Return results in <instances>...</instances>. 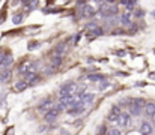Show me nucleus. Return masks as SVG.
<instances>
[{
    "label": "nucleus",
    "mask_w": 155,
    "mask_h": 135,
    "mask_svg": "<svg viewBox=\"0 0 155 135\" xmlns=\"http://www.w3.org/2000/svg\"><path fill=\"white\" fill-rule=\"evenodd\" d=\"M122 114V110H121V107L119 105H113L112 107V110H110V114H108V120L110 122H118V119H119V116Z\"/></svg>",
    "instance_id": "3"
},
{
    "label": "nucleus",
    "mask_w": 155,
    "mask_h": 135,
    "mask_svg": "<svg viewBox=\"0 0 155 135\" xmlns=\"http://www.w3.org/2000/svg\"><path fill=\"white\" fill-rule=\"evenodd\" d=\"M121 24L125 26V27H129L132 26V14L129 11H124L122 17H121Z\"/></svg>",
    "instance_id": "5"
},
{
    "label": "nucleus",
    "mask_w": 155,
    "mask_h": 135,
    "mask_svg": "<svg viewBox=\"0 0 155 135\" xmlns=\"http://www.w3.org/2000/svg\"><path fill=\"white\" fill-rule=\"evenodd\" d=\"M112 33H113V35H121V33H124V32H122V30H119V29H116V30H115V32H112Z\"/></svg>",
    "instance_id": "26"
},
{
    "label": "nucleus",
    "mask_w": 155,
    "mask_h": 135,
    "mask_svg": "<svg viewBox=\"0 0 155 135\" xmlns=\"http://www.w3.org/2000/svg\"><path fill=\"white\" fill-rule=\"evenodd\" d=\"M24 81H26V83H32V84H35L36 81H39V77H38L35 72H29V74L24 75Z\"/></svg>",
    "instance_id": "10"
},
{
    "label": "nucleus",
    "mask_w": 155,
    "mask_h": 135,
    "mask_svg": "<svg viewBox=\"0 0 155 135\" xmlns=\"http://www.w3.org/2000/svg\"><path fill=\"white\" fill-rule=\"evenodd\" d=\"M5 59H6V54H3L2 51H0V66L3 65V62H5Z\"/></svg>",
    "instance_id": "24"
},
{
    "label": "nucleus",
    "mask_w": 155,
    "mask_h": 135,
    "mask_svg": "<svg viewBox=\"0 0 155 135\" xmlns=\"http://www.w3.org/2000/svg\"><path fill=\"white\" fill-rule=\"evenodd\" d=\"M142 112V107L136 105V104H129V114L131 116H140Z\"/></svg>",
    "instance_id": "13"
},
{
    "label": "nucleus",
    "mask_w": 155,
    "mask_h": 135,
    "mask_svg": "<svg viewBox=\"0 0 155 135\" xmlns=\"http://www.w3.org/2000/svg\"><path fill=\"white\" fill-rule=\"evenodd\" d=\"M29 87V83H26L24 80L23 81H17L15 84H14V89L17 90V92H23V90H26Z\"/></svg>",
    "instance_id": "12"
},
{
    "label": "nucleus",
    "mask_w": 155,
    "mask_h": 135,
    "mask_svg": "<svg viewBox=\"0 0 155 135\" xmlns=\"http://www.w3.org/2000/svg\"><path fill=\"white\" fill-rule=\"evenodd\" d=\"M57 116H59V112H57L56 110H51V111H48L47 114H45V122H48V123H53V122L57 119Z\"/></svg>",
    "instance_id": "9"
},
{
    "label": "nucleus",
    "mask_w": 155,
    "mask_h": 135,
    "mask_svg": "<svg viewBox=\"0 0 155 135\" xmlns=\"http://www.w3.org/2000/svg\"><path fill=\"white\" fill-rule=\"evenodd\" d=\"M39 47H41V44H39V42H32V44L29 45L27 48H29V50L32 51V50H36V48H39Z\"/></svg>",
    "instance_id": "23"
},
{
    "label": "nucleus",
    "mask_w": 155,
    "mask_h": 135,
    "mask_svg": "<svg viewBox=\"0 0 155 135\" xmlns=\"http://www.w3.org/2000/svg\"><path fill=\"white\" fill-rule=\"evenodd\" d=\"M87 80H91V81H98V83H102L105 81V75L102 74H91V75H87Z\"/></svg>",
    "instance_id": "11"
},
{
    "label": "nucleus",
    "mask_w": 155,
    "mask_h": 135,
    "mask_svg": "<svg viewBox=\"0 0 155 135\" xmlns=\"http://www.w3.org/2000/svg\"><path fill=\"white\" fill-rule=\"evenodd\" d=\"M107 135H122V134H121V131L118 128H113V129L107 131Z\"/></svg>",
    "instance_id": "22"
},
{
    "label": "nucleus",
    "mask_w": 155,
    "mask_h": 135,
    "mask_svg": "<svg viewBox=\"0 0 155 135\" xmlns=\"http://www.w3.org/2000/svg\"><path fill=\"white\" fill-rule=\"evenodd\" d=\"M95 14H97L95 9L91 5H87V3H84L83 8H80V15L83 18H92V17H95Z\"/></svg>",
    "instance_id": "2"
},
{
    "label": "nucleus",
    "mask_w": 155,
    "mask_h": 135,
    "mask_svg": "<svg viewBox=\"0 0 155 135\" xmlns=\"http://www.w3.org/2000/svg\"><path fill=\"white\" fill-rule=\"evenodd\" d=\"M119 5H121V6H125V11H129V12H132V11L136 9L134 6H136L137 3H136V2H126V0H122V2H121Z\"/></svg>",
    "instance_id": "14"
},
{
    "label": "nucleus",
    "mask_w": 155,
    "mask_h": 135,
    "mask_svg": "<svg viewBox=\"0 0 155 135\" xmlns=\"http://www.w3.org/2000/svg\"><path fill=\"white\" fill-rule=\"evenodd\" d=\"M129 120H131V116L128 114V112H122V114L119 116V119H118V123H119L121 128H128Z\"/></svg>",
    "instance_id": "6"
},
{
    "label": "nucleus",
    "mask_w": 155,
    "mask_h": 135,
    "mask_svg": "<svg viewBox=\"0 0 155 135\" xmlns=\"http://www.w3.org/2000/svg\"><path fill=\"white\" fill-rule=\"evenodd\" d=\"M110 86H112V84H110V81H102V83L99 84V92H104V90L108 89Z\"/></svg>",
    "instance_id": "21"
},
{
    "label": "nucleus",
    "mask_w": 155,
    "mask_h": 135,
    "mask_svg": "<svg viewBox=\"0 0 155 135\" xmlns=\"http://www.w3.org/2000/svg\"><path fill=\"white\" fill-rule=\"evenodd\" d=\"M143 110H145V114L146 116H149V117L155 116V104L154 102H146L145 107H143Z\"/></svg>",
    "instance_id": "7"
},
{
    "label": "nucleus",
    "mask_w": 155,
    "mask_h": 135,
    "mask_svg": "<svg viewBox=\"0 0 155 135\" xmlns=\"http://www.w3.org/2000/svg\"><path fill=\"white\" fill-rule=\"evenodd\" d=\"M98 29V26L95 24V22H87V24L84 26V30L86 32H94V30H97Z\"/></svg>",
    "instance_id": "19"
},
{
    "label": "nucleus",
    "mask_w": 155,
    "mask_h": 135,
    "mask_svg": "<svg viewBox=\"0 0 155 135\" xmlns=\"http://www.w3.org/2000/svg\"><path fill=\"white\" fill-rule=\"evenodd\" d=\"M51 63H53V66H54V68H57V66L62 63V56H57V54H54V56L51 57Z\"/></svg>",
    "instance_id": "18"
},
{
    "label": "nucleus",
    "mask_w": 155,
    "mask_h": 135,
    "mask_svg": "<svg viewBox=\"0 0 155 135\" xmlns=\"http://www.w3.org/2000/svg\"><path fill=\"white\" fill-rule=\"evenodd\" d=\"M9 78H11V71L9 69H2V71H0V81H2V83L9 81Z\"/></svg>",
    "instance_id": "15"
},
{
    "label": "nucleus",
    "mask_w": 155,
    "mask_h": 135,
    "mask_svg": "<svg viewBox=\"0 0 155 135\" xmlns=\"http://www.w3.org/2000/svg\"><path fill=\"white\" fill-rule=\"evenodd\" d=\"M21 21H23V14L14 15V18H12V22H14V24H21Z\"/></svg>",
    "instance_id": "20"
},
{
    "label": "nucleus",
    "mask_w": 155,
    "mask_h": 135,
    "mask_svg": "<svg viewBox=\"0 0 155 135\" xmlns=\"http://www.w3.org/2000/svg\"><path fill=\"white\" fill-rule=\"evenodd\" d=\"M53 110V102H51V99L50 98H47V99H44L41 104H39V107H38V111H41V112H47L48 111H51Z\"/></svg>",
    "instance_id": "4"
},
{
    "label": "nucleus",
    "mask_w": 155,
    "mask_h": 135,
    "mask_svg": "<svg viewBox=\"0 0 155 135\" xmlns=\"http://www.w3.org/2000/svg\"><path fill=\"white\" fill-rule=\"evenodd\" d=\"M74 92H75V83H74V81H68V83H65V84L60 87V92H59L60 99L68 98V96H72V95H74Z\"/></svg>",
    "instance_id": "1"
},
{
    "label": "nucleus",
    "mask_w": 155,
    "mask_h": 135,
    "mask_svg": "<svg viewBox=\"0 0 155 135\" xmlns=\"http://www.w3.org/2000/svg\"><path fill=\"white\" fill-rule=\"evenodd\" d=\"M134 15H136V17H142V15H143V11H142V9H137V11L134 12Z\"/></svg>",
    "instance_id": "25"
},
{
    "label": "nucleus",
    "mask_w": 155,
    "mask_h": 135,
    "mask_svg": "<svg viewBox=\"0 0 155 135\" xmlns=\"http://www.w3.org/2000/svg\"><path fill=\"white\" fill-rule=\"evenodd\" d=\"M12 62H14V56L6 54V59H5V62H3V65H2V69H8V66H9Z\"/></svg>",
    "instance_id": "17"
},
{
    "label": "nucleus",
    "mask_w": 155,
    "mask_h": 135,
    "mask_svg": "<svg viewBox=\"0 0 155 135\" xmlns=\"http://www.w3.org/2000/svg\"><path fill=\"white\" fill-rule=\"evenodd\" d=\"M152 123H154V126H155V116L152 117Z\"/></svg>",
    "instance_id": "27"
},
{
    "label": "nucleus",
    "mask_w": 155,
    "mask_h": 135,
    "mask_svg": "<svg viewBox=\"0 0 155 135\" xmlns=\"http://www.w3.org/2000/svg\"><path fill=\"white\" fill-rule=\"evenodd\" d=\"M65 50H66V45H65V44H57L56 48H54V54L62 56V54L65 53Z\"/></svg>",
    "instance_id": "16"
},
{
    "label": "nucleus",
    "mask_w": 155,
    "mask_h": 135,
    "mask_svg": "<svg viewBox=\"0 0 155 135\" xmlns=\"http://www.w3.org/2000/svg\"><path fill=\"white\" fill-rule=\"evenodd\" d=\"M140 132H142L143 135H151V134H152V125H151L149 122H142V125H140Z\"/></svg>",
    "instance_id": "8"
}]
</instances>
